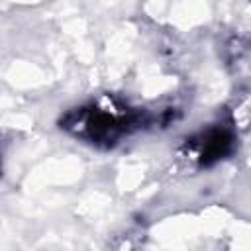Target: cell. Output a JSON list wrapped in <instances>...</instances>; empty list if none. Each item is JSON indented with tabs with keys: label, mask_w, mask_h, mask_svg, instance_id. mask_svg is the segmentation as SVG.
<instances>
[{
	"label": "cell",
	"mask_w": 251,
	"mask_h": 251,
	"mask_svg": "<svg viewBox=\"0 0 251 251\" xmlns=\"http://www.w3.org/2000/svg\"><path fill=\"white\" fill-rule=\"evenodd\" d=\"M139 122V114L131 110L114 104H88L71 110L61 120V127L90 143L110 147L122 135L137 127Z\"/></svg>",
	"instance_id": "cell-1"
},
{
	"label": "cell",
	"mask_w": 251,
	"mask_h": 251,
	"mask_svg": "<svg viewBox=\"0 0 251 251\" xmlns=\"http://www.w3.org/2000/svg\"><path fill=\"white\" fill-rule=\"evenodd\" d=\"M190 141H192L190 147L194 149V159L198 161L200 167H210V165L226 159L235 147L233 131L224 126L210 127L208 131L200 133L198 137H194Z\"/></svg>",
	"instance_id": "cell-2"
}]
</instances>
